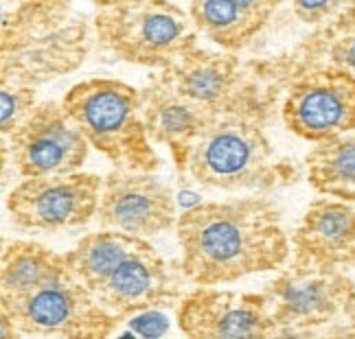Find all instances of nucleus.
<instances>
[{"label":"nucleus","mask_w":355,"mask_h":339,"mask_svg":"<svg viewBox=\"0 0 355 339\" xmlns=\"http://www.w3.org/2000/svg\"><path fill=\"white\" fill-rule=\"evenodd\" d=\"M141 94L149 136L154 143L169 149L178 175L184 178L191 147H193L204 125L211 120L213 112L167 86L158 75L152 77Z\"/></svg>","instance_id":"dca6fc26"},{"label":"nucleus","mask_w":355,"mask_h":339,"mask_svg":"<svg viewBox=\"0 0 355 339\" xmlns=\"http://www.w3.org/2000/svg\"><path fill=\"white\" fill-rule=\"evenodd\" d=\"M180 271L193 284H224L281 269L290 239L277 206L261 197L207 201L178 214Z\"/></svg>","instance_id":"f257e3e1"},{"label":"nucleus","mask_w":355,"mask_h":339,"mask_svg":"<svg viewBox=\"0 0 355 339\" xmlns=\"http://www.w3.org/2000/svg\"><path fill=\"white\" fill-rule=\"evenodd\" d=\"M281 335H305L349 315L355 287L343 269L292 261L263 289Z\"/></svg>","instance_id":"0eeeda50"},{"label":"nucleus","mask_w":355,"mask_h":339,"mask_svg":"<svg viewBox=\"0 0 355 339\" xmlns=\"http://www.w3.org/2000/svg\"><path fill=\"white\" fill-rule=\"evenodd\" d=\"M64 110L116 169L158 171L160 158L152 147L143 116V94L119 79L92 77L79 81L62 99Z\"/></svg>","instance_id":"7ed1b4c3"},{"label":"nucleus","mask_w":355,"mask_h":339,"mask_svg":"<svg viewBox=\"0 0 355 339\" xmlns=\"http://www.w3.org/2000/svg\"><path fill=\"white\" fill-rule=\"evenodd\" d=\"M145 243L147 239L121 232V230L101 228L97 232L81 237L66 252V261L73 274L94 293L114 274V269L136 250H141Z\"/></svg>","instance_id":"a211bd4d"},{"label":"nucleus","mask_w":355,"mask_h":339,"mask_svg":"<svg viewBox=\"0 0 355 339\" xmlns=\"http://www.w3.org/2000/svg\"><path fill=\"white\" fill-rule=\"evenodd\" d=\"M180 276V265L167 263L147 241L114 269L94 291V297L121 322L149 309H167L180 302L184 295Z\"/></svg>","instance_id":"4468645a"},{"label":"nucleus","mask_w":355,"mask_h":339,"mask_svg":"<svg viewBox=\"0 0 355 339\" xmlns=\"http://www.w3.org/2000/svg\"><path fill=\"white\" fill-rule=\"evenodd\" d=\"M175 322L191 339H257L281 335L266 293L213 289L200 284L187 291L175 309Z\"/></svg>","instance_id":"f8f14e48"},{"label":"nucleus","mask_w":355,"mask_h":339,"mask_svg":"<svg viewBox=\"0 0 355 339\" xmlns=\"http://www.w3.org/2000/svg\"><path fill=\"white\" fill-rule=\"evenodd\" d=\"M283 123L298 138L320 143L355 129V75L343 68H313L288 79Z\"/></svg>","instance_id":"9b49d317"},{"label":"nucleus","mask_w":355,"mask_h":339,"mask_svg":"<svg viewBox=\"0 0 355 339\" xmlns=\"http://www.w3.org/2000/svg\"><path fill=\"white\" fill-rule=\"evenodd\" d=\"M0 129L3 136L16 131L22 120L29 116V112L37 105L35 101V88L31 86H18V84H3L0 86Z\"/></svg>","instance_id":"4be33fe9"},{"label":"nucleus","mask_w":355,"mask_h":339,"mask_svg":"<svg viewBox=\"0 0 355 339\" xmlns=\"http://www.w3.org/2000/svg\"><path fill=\"white\" fill-rule=\"evenodd\" d=\"M66 254L49 250L37 241H7L3 248V271L0 284L3 293H24L42 284L71 276Z\"/></svg>","instance_id":"6ab92c4d"},{"label":"nucleus","mask_w":355,"mask_h":339,"mask_svg":"<svg viewBox=\"0 0 355 339\" xmlns=\"http://www.w3.org/2000/svg\"><path fill=\"white\" fill-rule=\"evenodd\" d=\"M355 7V0H292L294 16L305 22L320 26L338 18L340 13H345Z\"/></svg>","instance_id":"5701e85b"},{"label":"nucleus","mask_w":355,"mask_h":339,"mask_svg":"<svg viewBox=\"0 0 355 339\" xmlns=\"http://www.w3.org/2000/svg\"><path fill=\"white\" fill-rule=\"evenodd\" d=\"M191 20L196 29L222 51H241L266 26L248 16L235 0H191Z\"/></svg>","instance_id":"412c9836"},{"label":"nucleus","mask_w":355,"mask_h":339,"mask_svg":"<svg viewBox=\"0 0 355 339\" xmlns=\"http://www.w3.org/2000/svg\"><path fill=\"white\" fill-rule=\"evenodd\" d=\"M294 261L345 269L355 265V208L327 197L309 203L292 235Z\"/></svg>","instance_id":"2eb2a0df"},{"label":"nucleus","mask_w":355,"mask_h":339,"mask_svg":"<svg viewBox=\"0 0 355 339\" xmlns=\"http://www.w3.org/2000/svg\"><path fill=\"white\" fill-rule=\"evenodd\" d=\"M90 143L62 101H42L16 131L3 136V162L11 158L20 178L75 173L84 167Z\"/></svg>","instance_id":"6e6552de"},{"label":"nucleus","mask_w":355,"mask_h":339,"mask_svg":"<svg viewBox=\"0 0 355 339\" xmlns=\"http://www.w3.org/2000/svg\"><path fill=\"white\" fill-rule=\"evenodd\" d=\"M305 162L313 191L349 203L355 201V129L316 143Z\"/></svg>","instance_id":"aec40b11"},{"label":"nucleus","mask_w":355,"mask_h":339,"mask_svg":"<svg viewBox=\"0 0 355 339\" xmlns=\"http://www.w3.org/2000/svg\"><path fill=\"white\" fill-rule=\"evenodd\" d=\"M167 86L187 99L220 114L237 107L272 105L275 94L259 84V77L245 71L230 51L213 53L200 46L156 73Z\"/></svg>","instance_id":"9d476101"},{"label":"nucleus","mask_w":355,"mask_h":339,"mask_svg":"<svg viewBox=\"0 0 355 339\" xmlns=\"http://www.w3.org/2000/svg\"><path fill=\"white\" fill-rule=\"evenodd\" d=\"M313 68H343L355 75V7L340 13L331 22L320 24L307 39H303L290 59H283L272 71L270 79H292Z\"/></svg>","instance_id":"f3484780"},{"label":"nucleus","mask_w":355,"mask_h":339,"mask_svg":"<svg viewBox=\"0 0 355 339\" xmlns=\"http://www.w3.org/2000/svg\"><path fill=\"white\" fill-rule=\"evenodd\" d=\"M13 9L24 18L40 22H60L68 18L73 0H13Z\"/></svg>","instance_id":"b1692460"},{"label":"nucleus","mask_w":355,"mask_h":339,"mask_svg":"<svg viewBox=\"0 0 355 339\" xmlns=\"http://www.w3.org/2000/svg\"><path fill=\"white\" fill-rule=\"evenodd\" d=\"M97 219L101 228L141 239L158 237L175 228L173 191L152 171L116 169L103 178Z\"/></svg>","instance_id":"ddd939ff"},{"label":"nucleus","mask_w":355,"mask_h":339,"mask_svg":"<svg viewBox=\"0 0 355 339\" xmlns=\"http://www.w3.org/2000/svg\"><path fill=\"white\" fill-rule=\"evenodd\" d=\"M270 107H237L213 114L189 152V178L217 191H270L288 182L290 165L277 162L266 134Z\"/></svg>","instance_id":"f03ea898"},{"label":"nucleus","mask_w":355,"mask_h":339,"mask_svg":"<svg viewBox=\"0 0 355 339\" xmlns=\"http://www.w3.org/2000/svg\"><path fill=\"white\" fill-rule=\"evenodd\" d=\"M0 318L9 320L20 337L101 339L119 324L75 274L24 293H3Z\"/></svg>","instance_id":"423d86ee"},{"label":"nucleus","mask_w":355,"mask_h":339,"mask_svg":"<svg viewBox=\"0 0 355 339\" xmlns=\"http://www.w3.org/2000/svg\"><path fill=\"white\" fill-rule=\"evenodd\" d=\"M235 3L248 13V16H252L254 20H259L266 26L272 18V13L277 11V7L283 0H235Z\"/></svg>","instance_id":"a878e982"},{"label":"nucleus","mask_w":355,"mask_h":339,"mask_svg":"<svg viewBox=\"0 0 355 339\" xmlns=\"http://www.w3.org/2000/svg\"><path fill=\"white\" fill-rule=\"evenodd\" d=\"M88 26L79 18L40 22L16 9L3 11L0 84L37 88L84 64L88 55Z\"/></svg>","instance_id":"39448f33"},{"label":"nucleus","mask_w":355,"mask_h":339,"mask_svg":"<svg viewBox=\"0 0 355 339\" xmlns=\"http://www.w3.org/2000/svg\"><path fill=\"white\" fill-rule=\"evenodd\" d=\"M103 178L92 173H62L22 178L7 195V212L20 230L58 232L86 226L97 217Z\"/></svg>","instance_id":"1a4fd4ad"},{"label":"nucleus","mask_w":355,"mask_h":339,"mask_svg":"<svg viewBox=\"0 0 355 339\" xmlns=\"http://www.w3.org/2000/svg\"><path fill=\"white\" fill-rule=\"evenodd\" d=\"M158 311L160 309H149V311H143V313L132 315V322H130L132 331L143 335V337H158V335L165 333L169 322L165 315L158 313Z\"/></svg>","instance_id":"393cba45"},{"label":"nucleus","mask_w":355,"mask_h":339,"mask_svg":"<svg viewBox=\"0 0 355 339\" xmlns=\"http://www.w3.org/2000/svg\"><path fill=\"white\" fill-rule=\"evenodd\" d=\"M94 31L123 62L165 68L198 46L191 13L171 0H92Z\"/></svg>","instance_id":"20e7f679"}]
</instances>
